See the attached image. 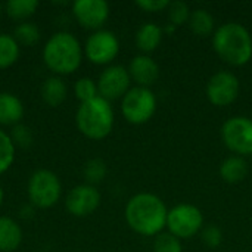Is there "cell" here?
I'll use <instances>...</instances> for the list:
<instances>
[{"label": "cell", "mask_w": 252, "mask_h": 252, "mask_svg": "<svg viewBox=\"0 0 252 252\" xmlns=\"http://www.w3.org/2000/svg\"><path fill=\"white\" fill-rule=\"evenodd\" d=\"M72 12L83 27L97 30L109 16V4L105 0H77Z\"/></svg>", "instance_id": "cell-13"}, {"label": "cell", "mask_w": 252, "mask_h": 252, "mask_svg": "<svg viewBox=\"0 0 252 252\" xmlns=\"http://www.w3.org/2000/svg\"><path fill=\"white\" fill-rule=\"evenodd\" d=\"M0 10H1V6H0Z\"/></svg>", "instance_id": "cell-33"}, {"label": "cell", "mask_w": 252, "mask_h": 252, "mask_svg": "<svg viewBox=\"0 0 252 252\" xmlns=\"http://www.w3.org/2000/svg\"><path fill=\"white\" fill-rule=\"evenodd\" d=\"M38 6L37 0H10L6 3V12L13 19H24L35 12Z\"/></svg>", "instance_id": "cell-22"}, {"label": "cell", "mask_w": 252, "mask_h": 252, "mask_svg": "<svg viewBox=\"0 0 252 252\" xmlns=\"http://www.w3.org/2000/svg\"><path fill=\"white\" fill-rule=\"evenodd\" d=\"M128 74L131 81H134L139 87H151L159 77L158 63L148 55L134 56L128 65Z\"/></svg>", "instance_id": "cell-14"}, {"label": "cell", "mask_w": 252, "mask_h": 252, "mask_svg": "<svg viewBox=\"0 0 252 252\" xmlns=\"http://www.w3.org/2000/svg\"><path fill=\"white\" fill-rule=\"evenodd\" d=\"M100 204V193L92 185L75 186L65 199L66 210L77 217H86L97 210Z\"/></svg>", "instance_id": "cell-12"}, {"label": "cell", "mask_w": 252, "mask_h": 252, "mask_svg": "<svg viewBox=\"0 0 252 252\" xmlns=\"http://www.w3.org/2000/svg\"><path fill=\"white\" fill-rule=\"evenodd\" d=\"M19 56V44L18 41L7 35L0 34V69L10 66Z\"/></svg>", "instance_id": "cell-21"}, {"label": "cell", "mask_w": 252, "mask_h": 252, "mask_svg": "<svg viewBox=\"0 0 252 252\" xmlns=\"http://www.w3.org/2000/svg\"><path fill=\"white\" fill-rule=\"evenodd\" d=\"M15 159V146L12 139L0 130V174H3Z\"/></svg>", "instance_id": "cell-25"}, {"label": "cell", "mask_w": 252, "mask_h": 252, "mask_svg": "<svg viewBox=\"0 0 252 252\" xmlns=\"http://www.w3.org/2000/svg\"><path fill=\"white\" fill-rule=\"evenodd\" d=\"M224 146L238 157L252 155V120L248 117H232L221 126Z\"/></svg>", "instance_id": "cell-7"}, {"label": "cell", "mask_w": 252, "mask_h": 252, "mask_svg": "<svg viewBox=\"0 0 252 252\" xmlns=\"http://www.w3.org/2000/svg\"><path fill=\"white\" fill-rule=\"evenodd\" d=\"M248 174V164L244 157H227L220 165V176L226 183L235 185L242 182Z\"/></svg>", "instance_id": "cell-17"}, {"label": "cell", "mask_w": 252, "mask_h": 252, "mask_svg": "<svg viewBox=\"0 0 252 252\" xmlns=\"http://www.w3.org/2000/svg\"><path fill=\"white\" fill-rule=\"evenodd\" d=\"M40 34H38V28L31 24V22H27V24H21L16 27L15 30V40L25 44V46H30V44H34L37 43Z\"/></svg>", "instance_id": "cell-27"}, {"label": "cell", "mask_w": 252, "mask_h": 252, "mask_svg": "<svg viewBox=\"0 0 252 252\" xmlns=\"http://www.w3.org/2000/svg\"><path fill=\"white\" fill-rule=\"evenodd\" d=\"M201 241L205 247L214 250L219 248L223 242V233L217 226H207L201 230Z\"/></svg>", "instance_id": "cell-28"}, {"label": "cell", "mask_w": 252, "mask_h": 252, "mask_svg": "<svg viewBox=\"0 0 252 252\" xmlns=\"http://www.w3.org/2000/svg\"><path fill=\"white\" fill-rule=\"evenodd\" d=\"M84 173H86V177L90 182L96 183V182H100L105 177V174H106V165H105V162L102 159H92V161H89L86 164Z\"/></svg>", "instance_id": "cell-29"}, {"label": "cell", "mask_w": 252, "mask_h": 252, "mask_svg": "<svg viewBox=\"0 0 252 252\" xmlns=\"http://www.w3.org/2000/svg\"><path fill=\"white\" fill-rule=\"evenodd\" d=\"M162 37H164L162 27H159L158 24H154V22H148V24H143L137 30L136 46L139 47L140 52H143L146 55L159 47Z\"/></svg>", "instance_id": "cell-15"}, {"label": "cell", "mask_w": 252, "mask_h": 252, "mask_svg": "<svg viewBox=\"0 0 252 252\" xmlns=\"http://www.w3.org/2000/svg\"><path fill=\"white\" fill-rule=\"evenodd\" d=\"M188 25L190 31L198 37H208L216 32V21L213 15L205 9L192 10Z\"/></svg>", "instance_id": "cell-19"}, {"label": "cell", "mask_w": 252, "mask_h": 252, "mask_svg": "<svg viewBox=\"0 0 252 252\" xmlns=\"http://www.w3.org/2000/svg\"><path fill=\"white\" fill-rule=\"evenodd\" d=\"M168 208L155 195L142 192L130 198L126 207V221L131 230L142 236H157L167 227Z\"/></svg>", "instance_id": "cell-1"}, {"label": "cell", "mask_w": 252, "mask_h": 252, "mask_svg": "<svg viewBox=\"0 0 252 252\" xmlns=\"http://www.w3.org/2000/svg\"><path fill=\"white\" fill-rule=\"evenodd\" d=\"M28 196L30 201L40 208L55 205L61 196V182L58 176L49 170L34 173L28 183Z\"/></svg>", "instance_id": "cell-8"}, {"label": "cell", "mask_w": 252, "mask_h": 252, "mask_svg": "<svg viewBox=\"0 0 252 252\" xmlns=\"http://www.w3.org/2000/svg\"><path fill=\"white\" fill-rule=\"evenodd\" d=\"M171 1L168 0H137L136 6L140 7L145 12H162L167 10Z\"/></svg>", "instance_id": "cell-30"}, {"label": "cell", "mask_w": 252, "mask_h": 252, "mask_svg": "<svg viewBox=\"0 0 252 252\" xmlns=\"http://www.w3.org/2000/svg\"><path fill=\"white\" fill-rule=\"evenodd\" d=\"M120 52V41L117 35L108 30L93 32L86 43V55L96 65L112 62Z\"/></svg>", "instance_id": "cell-10"}, {"label": "cell", "mask_w": 252, "mask_h": 252, "mask_svg": "<svg viewBox=\"0 0 252 252\" xmlns=\"http://www.w3.org/2000/svg\"><path fill=\"white\" fill-rule=\"evenodd\" d=\"M77 127L89 139H105L114 127V111L111 103L97 96L89 102L81 103L77 111Z\"/></svg>", "instance_id": "cell-4"}, {"label": "cell", "mask_w": 252, "mask_h": 252, "mask_svg": "<svg viewBox=\"0 0 252 252\" xmlns=\"http://www.w3.org/2000/svg\"><path fill=\"white\" fill-rule=\"evenodd\" d=\"M24 115L22 102L10 94V93H0V124L10 126L18 123Z\"/></svg>", "instance_id": "cell-18"}, {"label": "cell", "mask_w": 252, "mask_h": 252, "mask_svg": "<svg viewBox=\"0 0 252 252\" xmlns=\"http://www.w3.org/2000/svg\"><path fill=\"white\" fill-rule=\"evenodd\" d=\"M97 84L92 78H80L75 83V96L81 100V103L97 97Z\"/></svg>", "instance_id": "cell-26"}, {"label": "cell", "mask_w": 252, "mask_h": 252, "mask_svg": "<svg viewBox=\"0 0 252 252\" xmlns=\"http://www.w3.org/2000/svg\"><path fill=\"white\" fill-rule=\"evenodd\" d=\"M214 52L232 66H244L252 59V35L242 24L226 22L213 34Z\"/></svg>", "instance_id": "cell-2"}, {"label": "cell", "mask_w": 252, "mask_h": 252, "mask_svg": "<svg viewBox=\"0 0 252 252\" xmlns=\"http://www.w3.org/2000/svg\"><path fill=\"white\" fill-rule=\"evenodd\" d=\"M176 30H177V27H174V25H173V24H170V22H168V25H165V27L162 28V31H164V32H167V34H173Z\"/></svg>", "instance_id": "cell-31"}, {"label": "cell", "mask_w": 252, "mask_h": 252, "mask_svg": "<svg viewBox=\"0 0 252 252\" xmlns=\"http://www.w3.org/2000/svg\"><path fill=\"white\" fill-rule=\"evenodd\" d=\"M1 201H3V192H1V189H0V204H1Z\"/></svg>", "instance_id": "cell-32"}, {"label": "cell", "mask_w": 252, "mask_h": 252, "mask_svg": "<svg viewBox=\"0 0 252 252\" xmlns=\"http://www.w3.org/2000/svg\"><path fill=\"white\" fill-rule=\"evenodd\" d=\"M207 97L211 105L224 108L232 105L241 92L239 78L230 71H219L211 75L207 83Z\"/></svg>", "instance_id": "cell-9"}, {"label": "cell", "mask_w": 252, "mask_h": 252, "mask_svg": "<svg viewBox=\"0 0 252 252\" xmlns=\"http://www.w3.org/2000/svg\"><path fill=\"white\" fill-rule=\"evenodd\" d=\"M21 241L22 232L19 224L9 217H0V251H15L19 247Z\"/></svg>", "instance_id": "cell-16"}, {"label": "cell", "mask_w": 252, "mask_h": 252, "mask_svg": "<svg viewBox=\"0 0 252 252\" xmlns=\"http://www.w3.org/2000/svg\"><path fill=\"white\" fill-rule=\"evenodd\" d=\"M81 46L69 32H56L49 38L43 50L47 68L56 74H71L81 63Z\"/></svg>", "instance_id": "cell-3"}, {"label": "cell", "mask_w": 252, "mask_h": 252, "mask_svg": "<svg viewBox=\"0 0 252 252\" xmlns=\"http://www.w3.org/2000/svg\"><path fill=\"white\" fill-rule=\"evenodd\" d=\"M157 96L148 87H131L121 102L124 118L136 126L148 123L157 112Z\"/></svg>", "instance_id": "cell-5"}, {"label": "cell", "mask_w": 252, "mask_h": 252, "mask_svg": "<svg viewBox=\"0 0 252 252\" xmlns=\"http://www.w3.org/2000/svg\"><path fill=\"white\" fill-rule=\"evenodd\" d=\"M130 74L123 65H111L108 66L99 77L97 81V92L100 97L109 100H115L124 97L126 93L130 90Z\"/></svg>", "instance_id": "cell-11"}, {"label": "cell", "mask_w": 252, "mask_h": 252, "mask_svg": "<svg viewBox=\"0 0 252 252\" xmlns=\"http://www.w3.org/2000/svg\"><path fill=\"white\" fill-rule=\"evenodd\" d=\"M167 229L180 241L190 239L204 229V214L192 204H179L168 210Z\"/></svg>", "instance_id": "cell-6"}, {"label": "cell", "mask_w": 252, "mask_h": 252, "mask_svg": "<svg viewBox=\"0 0 252 252\" xmlns=\"http://www.w3.org/2000/svg\"><path fill=\"white\" fill-rule=\"evenodd\" d=\"M152 250L154 252H183V245L182 241L170 232H161L154 238Z\"/></svg>", "instance_id": "cell-23"}, {"label": "cell", "mask_w": 252, "mask_h": 252, "mask_svg": "<svg viewBox=\"0 0 252 252\" xmlns=\"http://www.w3.org/2000/svg\"><path fill=\"white\" fill-rule=\"evenodd\" d=\"M43 99L50 106L61 105L66 97V86L65 83L58 77H50L44 81L41 89Z\"/></svg>", "instance_id": "cell-20"}, {"label": "cell", "mask_w": 252, "mask_h": 252, "mask_svg": "<svg viewBox=\"0 0 252 252\" xmlns=\"http://www.w3.org/2000/svg\"><path fill=\"white\" fill-rule=\"evenodd\" d=\"M167 13H168V21L170 24H173L174 27H180V25H185L189 22V18H190V7L188 3L182 1V0H176V1H171L168 9H167Z\"/></svg>", "instance_id": "cell-24"}]
</instances>
